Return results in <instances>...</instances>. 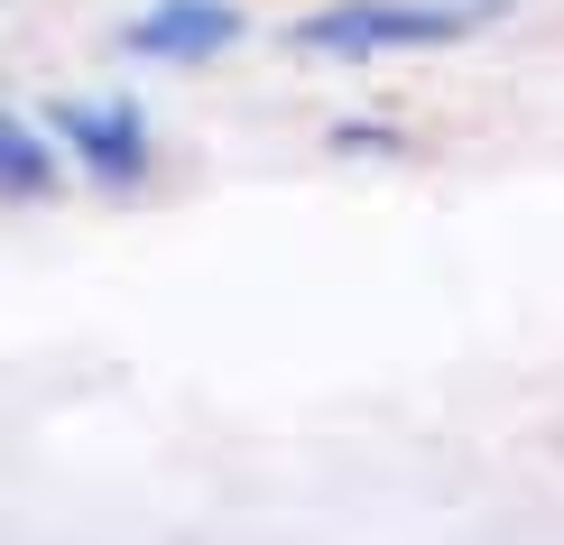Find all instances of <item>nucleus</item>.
Segmentation results:
<instances>
[{
  "instance_id": "obj_1",
  "label": "nucleus",
  "mask_w": 564,
  "mask_h": 545,
  "mask_svg": "<svg viewBox=\"0 0 564 545\" xmlns=\"http://www.w3.org/2000/svg\"><path fill=\"white\" fill-rule=\"evenodd\" d=\"M509 0H334L305 10L288 46L296 56H416V46H463L500 19Z\"/></svg>"
},
{
  "instance_id": "obj_2",
  "label": "nucleus",
  "mask_w": 564,
  "mask_h": 545,
  "mask_svg": "<svg viewBox=\"0 0 564 545\" xmlns=\"http://www.w3.org/2000/svg\"><path fill=\"white\" fill-rule=\"evenodd\" d=\"M241 29L250 19L231 10V0H149V10L121 29V46L139 65H204V56H223Z\"/></svg>"
},
{
  "instance_id": "obj_3",
  "label": "nucleus",
  "mask_w": 564,
  "mask_h": 545,
  "mask_svg": "<svg viewBox=\"0 0 564 545\" xmlns=\"http://www.w3.org/2000/svg\"><path fill=\"white\" fill-rule=\"evenodd\" d=\"M56 139L102 185H139L149 176V121H139L130 102H56Z\"/></svg>"
},
{
  "instance_id": "obj_4",
  "label": "nucleus",
  "mask_w": 564,
  "mask_h": 545,
  "mask_svg": "<svg viewBox=\"0 0 564 545\" xmlns=\"http://www.w3.org/2000/svg\"><path fill=\"white\" fill-rule=\"evenodd\" d=\"M0 185L10 195H46L56 185V157H46V139L29 121H0Z\"/></svg>"
}]
</instances>
